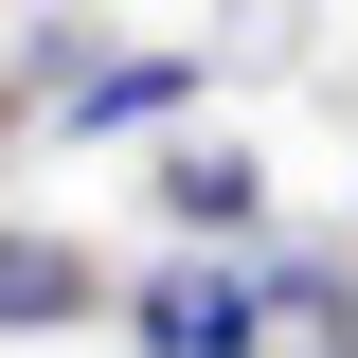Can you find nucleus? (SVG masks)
<instances>
[{
    "label": "nucleus",
    "instance_id": "obj_1",
    "mask_svg": "<svg viewBox=\"0 0 358 358\" xmlns=\"http://www.w3.org/2000/svg\"><path fill=\"white\" fill-rule=\"evenodd\" d=\"M126 322H143V358H268V322H287V305H268L251 268H215V251H179V268L143 287Z\"/></svg>",
    "mask_w": 358,
    "mask_h": 358
},
{
    "label": "nucleus",
    "instance_id": "obj_2",
    "mask_svg": "<svg viewBox=\"0 0 358 358\" xmlns=\"http://www.w3.org/2000/svg\"><path fill=\"white\" fill-rule=\"evenodd\" d=\"M72 322H108V268L72 233H0V341H72Z\"/></svg>",
    "mask_w": 358,
    "mask_h": 358
},
{
    "label": "nucleus",
    "instance_id": "obj_3",
    "mask_svg": "<svg viewBox=\"0 0 358 358\" xmlns=\"http://www.w3.org/2000/svg\"><path fill=\"white\" fill-rule=\"evenodd\" d=\"M143 197H162L179 233H251V215H268V179H251V143H162V162H143Z\"/></svg>",
    "mask_w": 358,
    "mask_h": 358
},
{
    "label": "nucleus",
    "instance_id": "obj_4",
    "mask_svg": "<svg viewBox=\"0 0 358 358\" xmlns=\"http://www.w3.org/2000/svg\"><path fill=\"white\" fill-rule=\"evenodd\" d=\"M179 90H197L179 54H90V72H72V126H162Z\"/></svg>",
    "mask_w": 358,
    "mask_h": 358
}]
</instances>
